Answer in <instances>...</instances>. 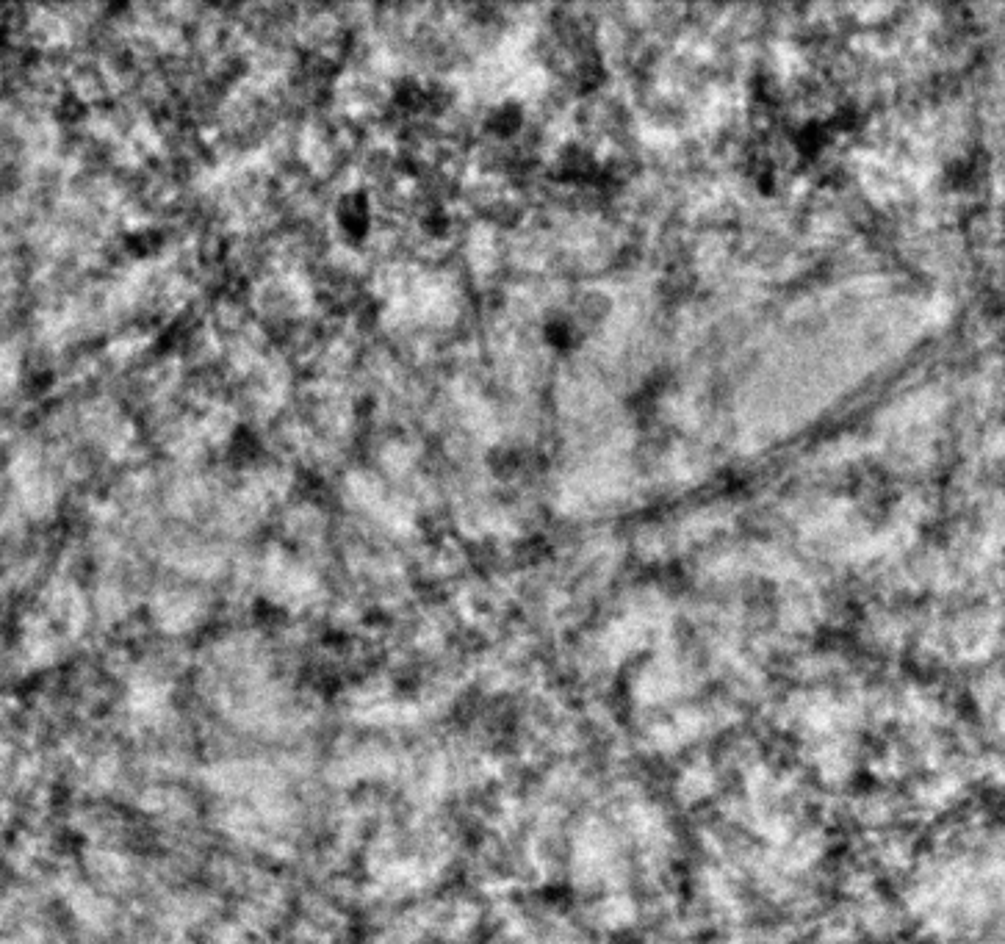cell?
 Instances as JSON below:
<instances>
[{
	"label": "cell",
	"instance_id": "1",
	"mask_svg": "<svg viewBox=\"0 0 1005 944\" xmlns=\"http://www.w3.org/2000/svg\"><path fill=\"white\" fill-rule=\"evenodd\" d=\"M582 330H585V327L579 324V319H576L574 313L565 311L551 313L549 319H546V324H543V341H546L551 349H557V352H571V349L579 347Z\"/></svg>",
	"mask_w": 1005,
	"mask_h": 944
},
{
	"label": "cell",
	"instance_id": "2",
	"mask_svg": "<svg viewBox=\"0 0 1005 944\" xmlns=\"http://www.w3.org/2000/svg\"><path fill=\"white\" fill-rule=\"evenodd\" d=\"M599 161L587 153L585 147H565L560 158H557V175L563 180H576V183H596L599 178Z\"/></svg>",
	"mask_w": 1005,
	"mask_h": 944
},
{
	"label": "cell",
	"instance_id": "3",
	"mask_svg": "<svg viewBox=\"0 0 1005 944\" xmlns=\"http://www.w3.org/2000/svg\"><path fill=\"white\" fill-rule=\"evenodd\" d=\"M828 139H831V131L826 122L806 120L792 131V150L803 158H817L826 150Z\"/></svg>",
	"mask_w": 1005,
	"mask_h": 944
},
{
	"label": "cell",
	"instance_id": "4",
	"mask_svg": "<svg viewBox=\"0 0 1005 944\" xmlns=\"http://www.w3.org/2000/svg\"><path fill=\"white\" fill-rule=\"evenodd\" d=\"M521 128H524V111L518 103H499L485 117V131H491L496 139H513Z\"/></svg>",
	"mask_w": 1005,
	"mask_h": 944
},
{
	"label": "cell",
	"instance_id": "5",
	"mask_svg": "<svg viewBox=\"0 0 1005 944\" xmlns=\"http://www.w3.org/2000/svg\"><path fill=\"white\" fill-rule=\"evenodd\" d=\"M754 100L762 108H776L781 103V84L773 72H756L754 75Z\"/></svg>",
	"mask_w": 1005,
	"mask_h": 944
}]
</instances>
